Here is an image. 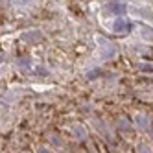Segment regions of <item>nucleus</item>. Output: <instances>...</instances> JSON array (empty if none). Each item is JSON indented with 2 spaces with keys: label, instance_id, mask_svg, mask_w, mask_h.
<instances>
[{
  "label": "nucleus",
  "instance_id": "f03ea898",
  "mask_svg": "<svg viewBox=\"0 0 153 153\" xmlns=\"http://www.w3.org/2000/svg\"><path fill=\"white\" fill-rule=\"evenodd\" d=\"M107 9H109V11H111V9H116L118 15H122V13L126 11V6H124V4H116V6H109Z\"/></svg>",
  "mask_w": 153,
  "mask_h": 153
},
{
  "label": "nucleus",
  "instance_id": "20e7f679",
  "mask_svg": "<svg viewBox=\"0 0 153 153\" xmlns=\"http://www.w3.org/2000/svg\"><path fill=\"white\" fill-rule=\"evenodd\" d=\"M140 68H142V70H153L151 65H140Z\"/></svg>",
  "mask_w": 153,
  "mask_h": 153
},
{
  "label": "nucleus",
  "instance_id": "39448f33",
  "mask_svg": "<svg viewBox=\"0 0 153 153\" xmlns=\"http://www.w3.org/2000/svg\"><path fill=\"white\" fill-rule=\"evenodd\" d=\"M138 153H151V151H149V149H148V148H146V146H142V148H140V151H138Z\"/></svg>",
  "mask_w": 153,
  "mask_h": 153
},
{
  "label": "nucleus",
  "instance_id": "f257e3e1",
  "mask_svg": "<svg viewBox=\"0 0 153 153\" xmlns=\"http://www.w3.org/2000/svg\"><path fill=\"white\" fill-rule=\"evenodd\" d=\"M113 30L116 31V33H126V31H129V30H131V24L127 22L126 19H122V17H120V19H116V20H114Z\"/></svg>",
  "mask_w": 153,
  "mask_h": 153
},
{
  "label": "nucleus",
  "instance_id": "7ed1b4c3",
  "mask_svg": "<svg viewBox=\"0 0 153 153\" xmlns=\"http://www.w3.org/2000/svg\"><path fill=\"white\" fill-rule=\"evenodd\" d=\"M149 28H144V31H142V33H144V37L146 39H153V31H148Z\"/></svg>",
  "mask_w": 153,
  "mask_h": 153
}]
</instances>
